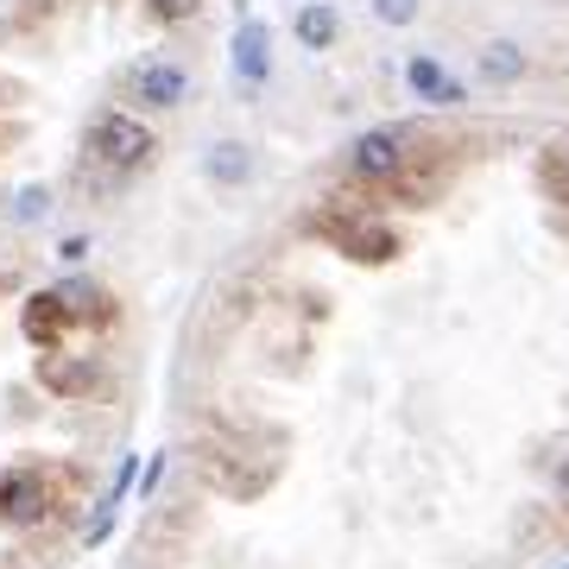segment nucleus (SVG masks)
<instances>
[{
  "label": "nucleus",
  "instance_id": "ddd939ff",
  "mask_svg": "<svg viewBox=\"0 0 569 569\" xmlns=\"http://www.w3.org/2000/svg\"><path fill=\"white\" fill-rule=\"evenodd\" d=\"M58 298L70 310V323H96V329L114 323V305H108V291H96V284H58Z\"/></svg>",
  "mask_w": 569,
  "mask_h": 569
},
{
  "label": "nucleus",
  "instance_id": "9d476101",
  "mask_svg": "<svg viewBox=\"0 0 569 569\" xmlns=\"http://www.w3.org/2000/svg\"><path fill=\"white\" fill-rule=\"evenodd\" d=\"M406 82H411V96H418V102H443V108L462 102V82L449 77L437 58H411L406 63Z\"/></svg>",
  "mask_w": 569,
  "mask_h": 569
},
{
  "label": "nucleus",
  "instance_id": "f3484780",
  "mask_svg": "<svg viewBox=\"0 0 569 569\" xmlns=\"http://www.w3.org/2000/svg\"><path fill=\"white\" fill-rule=\"evenodd\" d=\"M550 183H557V190H563V197H569V146H563V152H557V171H550Z\"/></svg>",
  "mask_w": 569,
  "mask_h": 569
},
{
  "label": "nucleus",
  "instance_id": "7ed1b4c3",
  "mask_svg": "<svg viewBox=\"0 0 569 569\" xmlns=\"http://www.w3.org/2000/svg\"><path fill=\"white\" fill-rule=\"evenodd\" d=\"M51 512V475L32 462H7L0 468V526L32 531Z\"/></svg>",
  "mask_w": 569,
  "mask_h": 569
},
{
  "label": "nucleus",
  "instance_id": "4468645a",
  "mask_svg": "<svg viewBox=\"0 0 569 569\" xmlns=\"http://www.w3.org/2000/svg\"><path fill=\"white\" fill-rule=\"evenodd\" d=\"M7 216H13L20 228L44 222V216H51V190H44V183H26V190H13V203H7Z\"/></svg>",
  "mask_w": 569,
  "mask_h": 569
},
{
  "label": "nucleus",
  "instance_id": "1a4fd4ad",
  "mask_svg": "<svg viewBox=\"0 0 569 569\" xmlns=\"http://www.w3.org/2000/svg\"><path fill=\"white\" fill-rule=\"evenodd\" d=\"M203 178L222 183V190H241V183L253 178V152H247L241 140H216L203 152Z\"/></svg>",
  "mask_w": 569,
  "mask_h": 569
},
{
  "label": "nucleus",
  "instance_id": "f03ea898",
  "mask_svg": "<svg viewBox=\"0 0 569 569\" xmlns=\"http://www.w3.org/2000/svg\"><path fill=\"white\" fill-rule=\"evenodd\" d=\"M310 234H323L336 253H348L355 266H387L399 253V234L387 222H373V216H355V209H323V216H310Z\"/></svg>",
  "mask_w": 569,
  "mask_h": 569
},
{
  "label": "nucleus",
  "instance_id": "f257e3e1",
  "mask_svg": "<svg viewBox=\"0 0 569 569\" xmlns=\"http://www.w3.org/2000/svg\"><path fill=\"white\" fill-rule=\"evenodd\" d=\"M82 152L96 164H108V171H140V164L159 152V140H152V127H146L140 114L102 108V114L89 121V133H82Z\"/></svg>",
  "mask_w": 569,
  "mask_h": 569
},
{
  "label": "nucleus",
  "instance_id": "0eeeda50",
  "mask_svg": "<svg viewBox=\"0 0 569 569\" xmlns=\"http://www.w3.org/2000/svg\"><path fill=\"white\" fill-rule=\"evenodd\" d=\"M20 329H26V342L39 348V355H51V348H63L70 342V310H63V298L58 291H32L26 298V310H20Z\"/></svg>",
  "mask_w": 569,
  "mask_h": 569
},
{
  "label": "nucleus",
  "instance_id": "f8f14e48",
  "mask_svg": "<svg viewBox=\"0 0 569 569\" xmlns=\"http://www.w3.org/2000/svg\"><path fill=\"white\" fill-rule=\"evenodd\" d=\"M475 70H481V82H493V89H507V82H519L526 77V51L512 39H493L481 58H475Z\"/></svg>",
  "mask_w": 569,
  "mask_h": 569
},
{
  "label": "nucleus",
  "instance_id": "20e7f679",
  "mask_svg": "<svg viewBox=\"0 0 569 569\" xmlns=\"http://www.w3.org/2000/svg\"><path fill=\"white\" fill-rule=\"evenodd\" d=\"M183 96H190V70L171 58H146L127 77V102H140L146 114H171V108H183Z\"/></svg>",
  "mask_w": 569,
  "mask_h": 569
},
{
  "label": "nucleus",
  "instance_id": "6e6552de",
  "mask_svg": "<svg viewBox=\"0 0 569 569\" xmlns=\"http://www.w3.org/2000/svg\"><path fill=\"white\" fill-rule=\"evenodd\" d=\"M228 51H234V77H241L247 89L272 77V26L266 20H241V32H234Z\"/></svg>",
  "mask_w": 569,
  "mask_h": 569
},
{
  "label": "nucleus",
  "instance_id": "dca6fc26",
  "mask_svg": "<svg viewBox=\"0 0 569 569\" xmlns=\"http://www.w3.org/2000/svg\"><path fill=\"white\" fill-rule=\"evenodd\" d=\"M146 7H152L159 20H197V7H203V0H146Z\"/></svg>",
  "mask_w": 569,
  "mask_h": 569
},
{
  "label": "nucleus",
  "instance_id": "9b49d317",
  "mask_svg": "<svg viewBox=\"0 0 569 569\" xmlns=\"http://www.w3.org/2000/svg\"><path fill=\"white\" fill-rule=\"evenodd\" d=\"M291 32H298V44H305V51H329V44H336V32H342V13H336L329 0H310V7H298Z\"/></svg>",
  "mask_w": 569,
  "mask_h": 569
},
{
  "label": "nucleus",
  "instance_id": "a211bd4d",
  "mask_svg": "<svg viewBox=\"0 0 569 569\" xmlns=\"http://www.w3.org/2000/svg\"><path fill=\"white\" fill-rule=\"evenodd\" d=\"M557 493H563V500H569V456H563V462H557Z\"/></svg>",
  "mask_w": 569,
  "mask_h": 569
},
{
  "label": "nucleus",
  "instance_id": "39448f33",
  "mask_svg": "<svg viewBox=\"0 0 569 569\" xmlns=\"http://www.w3.org/2000/svg\"><path fill=\"white\" fill-rule=\"evenodd\" d=\"M406 133L399 127H373V133H361V140L348 146V171L367 183H399L406 178Z\"/></svg>",
  "mask_w": 569,
  "mask_h": 569
},
{
  "label": "nucleus",
  "instance_id": "2eb2a0df",
  "mask_svg": "<svg viewBox=\"0 0 569 569\" xmlns=\"http://www.w3.org/2000/svg\"><path fill=\"white\" fill-rule=\"evenodd\" d=\"M373 20H387V26H411V20H418V0H373Z\"/></svg>",
  "mask_w": 569,
  "mask_h": 569
},
{
  "label": "nucleus",
  "instance_id": "6ab92c4d",
  "mask_svg": "<svg viewBox=\"0 0 569 569\" xmlns=\"http://www.w3.org/2000/svg\"><path fill=\"white\" fill-rule=\"evenodd\" d=\"M563 569H569V563H563Z\"/></svg>",
  "mask_w": 569,
  "mask_h": 569
},
{
  "label": "nucleus",
  "instance_id": "423d86ee",
  "mask_svg": "<svg viewBox=\"0 0 569 569\" xmlns=\"http://www.w3.org/2000/svg\"><path fill=\"white\" fill-rule=\"evenodd\" d=\"M39 387L58 392V399H89V392L102 387V361L96 355H39Z\"/></svg>",
  "mask_w": 569,
  "mask_h": 569
}]
</instances>
